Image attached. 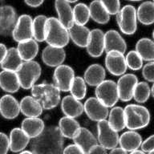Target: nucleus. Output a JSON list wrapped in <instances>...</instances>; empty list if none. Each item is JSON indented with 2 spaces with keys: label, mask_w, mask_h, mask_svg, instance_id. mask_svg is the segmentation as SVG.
<instances>
[{
  "label": "nucleus",
  "mask_w": 154,
  "mask_h": 154,
  "mask_svg": "<svg viewBox=\"0 0 154 154\" xmlns=\"http://www.w3.org/2000/svg\"><path fill=\"white\" fill-rule=\"evenodd\" d=\"M31 149L34 154H63V136L60 128L55 126L44 128L39 136L34 138Z\"/></svg>",
  "instance_id": "nucleus-1"
},
{
  "label": "nucleus",
  "mask_w": 154,
  "mask_h": 154,
  "mask_svg": "<svg viewBox=\"0 0 154 154\" xmlns=\"http://www.w3.org/2000/svg\"><path fill=\"white\" fill-rule=\"evenodd\" d=\"M31 89L32 96L41 103L43 109H53L60 103V91L55 84H35Z\"/></svg>",
  "instance_id": "nucleus-2"
},
{
  "label": "nucleus",
  "mask_w": 154,
  "mask_h": 154,
  "mask_svg": "<svg viewBox=\"0 0 154 154\" xmlns=\"http://www.w3.org/2000/svg\"><path fill=\"white\" fill-rule=\"evenodd\" d=\"M69 39L68 29L61 23L58 18H48L45 41L48 45L63 48L68 44Z\"/></svg>",
  "instance_id": "nucleus-3"
},
{
  "label": "nucleus",
  "mask_w": 154,
  "mask_h": 154,
  "mask_svg": "<svg viewBox=\"0 0 154 154\" xmlns=\"http://www.w3.org/2000/svg\"><path fill=\"white\" fill-rule=\"evenodd\" d=\"M126 127L130 130L144 128L149 124V109L140 104H128L124 108Z\"/></svg>",
  "instance_id": "nucleus-4"
},
{
  "label": "nucleus",
  "mask_w": 154,
  "mask_h": 154,
  "mask_svg": "<svg viewBox=\"0 0 154 154\" xmlns=\"http://www.w3.org/2000/svg\"><path fill=\"white\" fill-rule=\"evenodd\" d=\"M16 72L20 86L24 89H30L40 77L41 67L38 63L34 60L24 61Z\"/></svg>",
  "instance_id": "nucleus-5"
},
{
  "label": "nucleus",
  "mask_w": 154,
  "mask_h": 154,
  "mask_svg": "<svg viewBox=\"0 0 154 154\" xmlns=\"http://www.w3.org/2000/svg\"><path fill=\"white\" fill-rule=\"evenodd\" d=\"M116 15V21L121 32L125 35H133L137 29V10L132 5L122 7Z\"/></svg>",
  "instance_id": "nucleus-6"
},
{
  "label": "nucleus",
  "mask_w": 154,
  "mask_h": 154,
  "mask_svg": "<svg viewBox=\"0 0 154 154\" xmlns=\"http://www.w3.org/2000/svg\"><path fill=\"white\" fill-rule=\"evenodd\" d=\"M96 97L108 108H112L119 99L117 84L112 80L107 79L96 87Z\"/></svg>",
  "instance_id": "nucleus-7"
},
{
  "label": "nucleus",
  "mask_w": 154,
  "mask_h": 154,
  "mask_svg": "<svg viewBox=\"0 0 154 154\" xmlns=\"http://www.w3.org/2000/svg\"><path fill=\"white\" fill-rule=\"evenodd\" d=\"M98 128V140L100 144L106 149H113L116 148L119 144L120 137L118 132L112 128L108 120H103L97 124Z\"/></svg>",
  "instance_id": "nucleus-8"
},
{
  "label": "nucleus",
  "mask_w": 154,
  "mask_h": 154,
  "mask_svg": "<svg viewBox=\"0 0 154 154\" xmlns=\"http://www.w3.org/2000/svg\"><path fill=\"white\" fill-rule=\"evenodd\" d=\"M75 77L74 70L72 67L68 65L61 64L55 67L53 81L60 91H69Z\"/></svg>",
  "instance_id": "nucleus-9"
},
{
  "label": "nucleus",
  "mask_w": 154,
  "mask_h": 154,
  "mask_svg": "<svg viewBox=\"0 0 154 154\" xmlns=\"http://www.w3.org/2000/svg\"><path fill=\"white\" fill-rule=\"evenodd\" d=\"M12 36L18 43L33 38V19L30 15L22 14L18 18Z\"/></svg>",
  "instance_id": "nucleus-10"
},
{
  "label": "nucleus",
  "mask_w": 154,
  "mask_h": 154,
  "mask_svg": "<svg viewBox=\"0 0 154 154\" xmlns=\"http://www.w3.org/2000/svg\"><path fill=\"white\" fill-rule=\"evenodd\" d=\"M105 65L108 72L116 76H121L125 74L128 68L124 53L117 51H111L107 52Z\"/></svg>",
  "instance_id": "nucleus-11"
},
{
  "label": "nucleus",
  "mask_w": 154,
  "mask_h": 154,
  "mask_svg": "<svg viewBox=\"0 0 154 154\" xmlns=\"http://www.w3.org/2000/svg\"><path fill=\"white\" fill-rule=\"evenodd\" d=\"M84 112L89 119L99 122L106 120L108 116V108L101 103L96 97H90L84 104Z\"/></svg>",
  "instance_id": "nucleus-12"
},
{
  "label": "nucleus",
  "mask_w": 154,
  "mask_h": 154,
  "mask_svg": "<svg viewBox=\"0 0 154 154\" xmlns=\"http://www.w3.org/2000/svg\"><path fill=\"white\" fill-rule=\"evenodd\" d=\"M17 20L16 11L14 7L7 5L0 7V35H12Z\"/></svg>",
  "instance_id": "nucleus-13"
},
{
  "label": "nucleus",
  "mask_w": 154,
  "mask_h": 154,
  "mask_svg": "<svg viewBox=\"0 0 154 154\" xmlns=\"http://www.w3.org/2000/svg\"><path fill=\"white\" fill-rule=\"evenodd\" d=\"M138 83L137 77L133 74H124L116 83L120 100L128 102L133 98V92Z\"/></svg>",
  "instance_id": "nucleus-14"
},
{
  "label": "nucleus",
  "mask_w": 154,
  "mask_h": 154,
  "mask_svg": "<svg viewBox=\"0 0 154 154\" xmlns=\"http://www.w3.org/2000/svg\"><path fill=\"white\" fill-rule=\"evenodd\" d=\"M87 51L91 57L98 58L102 55L104 49V33L100 29L91 31L90 38L86 47Z\"/></svg>",
  "instance_id": "nucleus-15"
},
{
  "label": "nucleus",
  "mask_w": 154,
  "mask_h": 154,
  "mask_svg": "<svg viewBox=\"0 0 154 154\" xmlns=\"http://www.w3.org/2000/svg\"><path fill=\"white\" fill-rule=\"evenodd\" d=\"M66 59V53L63 48L48 45L42 52V60L47 66L58 67L63 64Z\"/></svg>",
  "instance_id": "nucleus-16"
},
{
  "label": "nucleus",
  "mask_w": 154,
  "mask_h": 154,
  "mask_svg": "<svg viewBox=\"0 0 154 154\" xmlns=\"http://www.w3.org/2000/svg\"><path fill=\"white\" fill-rule=\"evenodd\" d=\"M20 104L14 96L5 95L0 99V114L6 119L16 118L20 112Z\"/></svg>",
  "instance_id": "nucleus-17"
},
{
  "label": "nucleus",
  "mask_w": 154,
  "mask_h": 154,
  "mask_svg": "<svg viewBox=\"0 0 154 154\" xmlns=\"http://www.w3.org/2000/svg\"><path fill=\"white\" fill-rule=\"evenodd\" d=\"M104 49L106 52L117 51L125 54L127 45L125 40L118 31L110 30L104 33Z\"/></svg>",
  "instance_id": "nucleus-18"
},
{
  "label": "nucleus",
  "mask_w": 154,
  "mask_h": 154,
  "mask_svg": "<svg viewBox=\"0 0 154 154\" xmlns=\"http://www.w3.org/2000/svg\"><path fill=\"white\" fill-rule=\"evenodd\" d=\"M55 8L57 12L58 19L65 27L69 29L75 23L73 9L70 2L66 0H55Z\"/></svg>",
  "instance_id": "nucleus-19"
},
{
  "label": "nucleus",
  "mask_w": 154,
  "mask_h": 154,
  "mask_svg": "<svg viewBox=\"0 0 154 154\" xmlns=\"http://www.w3.org/2000/svg\"><path fill=\"white\" fill-rule=\"evenodd\" d=\"M61 109L66 116L78 117L84 112V104L72 95L66 96L61 101Z\"/></svg>",
  "instance_id": "nucleus-20"
},
{
  "label": "nucleus",
  "mask_w": 154,
  "mask_h": 154,
  "mask_svg": "<svg viewBox=\"0 0 154 154\" xmlns=\"http://www.w3.org/2000/svg\"><path fill=\"white\" fill-rule=\"evenodd\" d=\"M70 38L79 48H86L88 43L91 31L85 25L74 23L69 29Z\"/></svg>",
  "instance_id": "nucleus-21"
},
{
  "label": "nucleus",
  "mask_w": 154,
  "mask_h": 154,
  "mask_svg": "<svg viewBox=\"0 0 154 154\" xmlns=\"http://www.w3.org/2000/svg\"><path fill=\"white\" fill-rule=\"evenodd\" d=\"M73 140L85 154L88 153L89 151L97 144L96 137L86 128H80L76 136L73 138Z\"/></svg>",
  "instance_id": "nucleus-22"
},
{
  "label": "nucleus",
  "mask_w": 154,
  "mask_h": 154,
  "mask_svg": "<svg viewBox=\"0 0 154 154\" xmlns=\"http://www.w3.org/2000/svg\"><path fill=\"white\" fill-rule=\"evenodd\" d=\"M0 87L3 91L10 93L19 91L21 86L17 72L2 70L0 72Z\"/></svg>",
  "instance_id": "nucleus-23"
},
{
  "label": "nucleus",
  "mask_w": 154,
  "mask_h": 154,
  "mask_svg": "<svg viewBox=\"0 0 154 154\" xmlns=\"http://www.w3.org/2000/svg\"><path fill=\"white\" fill-rule=\"evenodd\" d=\"M20 111L26 117H38L43 112L41 103L33 96H25L20 101Z\"/></svg>",
  "instance_id": "nucleus-24"
},
{
  "label": "nucleus",
  "mask_w": 154,
  "mask_h": 154,
  "mask_svg": "<svg viewBox=\"0 0 154 154\" xmlns=\"http://www.w3.org/2000/svg\"><path fill=\"white\" fill-rule=\"evenodd\" d=\"M142 142L143 140L141 136L139 133L134 132L133 130L124 132L119 139L120 148L127 152L137 150L141 146Z\"/></svg>",
  "instance_id": "nucleus-25"
},
{
  "label": "nucleus",
  "mask_w": 154,
  "mask_h": 154,
  "mask_svg": "<svg viewBox=\"0 0 154 154\" xmlns=\"http://www.w3.org/2000/svg\"><path fill=\"white\" fill-rule=\"evenodd\" d=\"M10 149L14 152L23 151L30 141V137L19 128L11 130L10 134Z\"/></svg>",
  "instance_id": "nucleus-26"
},
{
  "label": "nucleus",
  "mask_w": 154,
  "mask_h": 154,
  "mask_svg": "<svg viewBox=\"0 0 154 154\" xmlns=\"http://www.w3.org/2000/svg\"><path fill=\"white\" fill-rule=\"evenodd\" d=\"M84 79L90 86L96 87L105 79V70L98 63L90 65L84 72Z\"/></svg>",
  "instance_id": "nucleus-27"
},
{
  "label": "nucleus",
  "mask_w": 154,
  "mask_h": 154,
  "mask_svg": "<svg viewBox=\"0 0 154 154\" xmlns=\"http://www.w3.org/2000/svg\"><path fill=\"white\" fill-rule=\"evenodd\" d=\"M22 129L30 138H35L43 132L45 125L38 117H27L22 123Z\"/></svg>",
  "instance_id": "nucleus-28"
},
{
  "label": "nucleus",
  "mask_w": 154,
  "mask_h": 154,
  "mask_svg": "<svg viewBox=\"0 0 154 154\" xmlns=\"http://www.w3.org/2000/svg\"><path fill=\"white\" fill-rule=\"evenodd\" d=\"M90 17L94 22L100 24H106L110 20V15L100 0H93L90 3Z\"/></svg>",
  "instance_id": "nucleus-29"
},
{
  "label": "nucleus",
  "mask_w": 154,
  "mask_h": 154,
  "mask_svg": "<svg viewBox=\"0 0 154 154\" xmlns=\"http://www.w3.org/2000/svg\"><path fill=\"white\" fill-rule=\"evenodd\" d=\"M23 62L17 48H10L9 50H7L4 60H2L1 67L2 70L17 72Z\"/></svg>",
  "instance_id": "nucleus-30"
},
{
  "label": "nucleus",
  "mask_w": 154,
  "mask_h": 154,
  "mask_svg": "<svg viewBox=\"0 0 154 154\" xmlns=\"http://www.w3.org/2000/svg\"><path fill=\"white\" fill-rule=\"evenodd\" d=\"M17 50L23 61L33 60L38 52V45L34 38L19 43Z\"/></svg>",
  "instance_id": "nucleus-31"
},
{
  "label": "nucleus",
  "mask_w": 154,
  "mask_h": 154,
  "mask_svg": "<svg viewBox=\"0 0 154 154\" xmlns=\"http://www.w3.org/2000/svg\"><path fill=\"white\" fill-rule=\"evenodd\" d=\"M80 125L75 118L63 116L59 122V128L63 137L73 139L80 129Z\"/></svg>",
  "instance_id": "nucleus-32"
},
{
  "label": "nucleus",
  "mask_w": 154,
  "mask_h": 154,
  "mask_svg": "<svg viewBox=\"0 0 154 154\" xmlns=\"http://www.w3.org/2000/svg\"><path fill=\"white\" fill-rule=\"evenodd\" d=\"M137 19L140 23L149 26L154 23V2L145 1L137 10Z\"/></svg>",
  "instance_id": "nucleus-33"
},
{
  "label": "nucleus",
  "mask_w": 154,
  "mask_h": 154,
  "mask_svg": "<svg viewBox=\"0 0 154 154\" xmlns=\"http://www.w3.org/2000/svg\"><path fill=\"white\" fill-rule=\"evenodd\" d=\"M108 124L112 128L120 132L126 127L125 115L124 108L120 107H112L108 114Z\"/></svg>",
  "instance_id": "nucleus-34"
},
{
  "label": "nucleus",
  "mask_w": 154,
  "mask_h": 154,
  "mask_svg": "<svg viewBox=\"0 0 154 154\" xmlns=\"http://www.w3.org/2000/svg\"><path fill=\"white\" fill-rule=\"evenodd\" d=\"M136 51L145 61H154V40L149 38H142L137 41Z\"/></svg>",
  "instance_id": "nucleus-35"
},
{
  "label": "nucleus",
  "mask_w": 154,
  "mask_h": 154,
  "mask_svg": "<svg viewBox=\"0 0 154 154\" xmlns=\"http://www.w3.org/2000/svg\"><path fill=\"white\" fill-rule=\"evenodd\" d=\"M48 17L38 15L33 19V38L37 42L45 41Z\"/></svg>",
  "instance_id": "nucleus-36"
},
{
  "label": "nucleus",
  "mask_w": 154,
  "mask_h": 154,
  "mask_svg": "<svg viewBox=\"0 0 154 154\" xmlns=\"http://www.w3.org/2000/svg\"><path fill=\"white\" fill-rule=\"evenodd\" d=\"M75 23L85 25L90 19L89 7L84 3H78L73 8Z\"/></svg>",
  "instance_id": "nucleus-37"
},
{
  "label": "nucleus",
  "mask_w": 154,
  "mask_h": 154,
  "mask_svg": "<svg viewBox=\"0 0 154 154\" xmlns=\"http://www.w3.org/2000/svg\"><path fill=\"white\" fill-rule=\"evenodd\" d=\"M151 95V88L147 82H138L133 92V99L139 103H145Z\"/></svg>",
  "instance_id": "nucleus-38"
},
{
  "label": "nucleus",
  "mask_w": 154,
  "mask_h": 154,
  "mask_svg": "<svg viewBox=\"0 0 154 154\" xmlns=\"http://www.w3.org/2000/svg\"><path fill=\"white\" fill-rule=\"evenodd\" d=\"M86 84L84 78L80 76L75 77L69 91H71V95L79 100L84 99L87 93Z\"/></svg>",
  "instance_id": "nucleus-39"
},
{
  "label": "nucleus",
  "mask_w": 154,
  "mask_h": 154,
  "mask_svg": "<svg viewBox=\"0 0 154 154\" xmlns=\"http://www.w3.org/2000/svg\"><path fill=\"white\" fill-rule=\"evenodd\" d=\"M127 67L133 71H138L143 67V61L141 56L138 54L137 51H130L125 56Z\"/></svg>",
  "instance_id": "nucleus-40"
},
{
  "label": "nucleus",
  "mask_w": 154,
  "mask_h": 154,
  "mask_svg": "<svg viewBox=\"0 0 154 154\" xmlns=\"http://www.w3.org/2000/svg\"><path fill=\"white\" fill-rule=\"evenodd\" d=\"M110 14H116L120 10V0H100Z\"/></svg>",
  "instance_id": "nucleus-41"
},
{
  "label": "nucleus",
  "mask_w": 154,
  "mask_h": 154,
  "mask_svg": "<svg viewBox=\"0 0 154 154\" xmlns=\"http://www.w3.org/2000/svg\"><path fill=\"white\" fill-rule=\"evenodd\" d=\"M142 75L145 80L154 83V61H150L142 67Z\"/></svg>",
  "instance_id": "nucleus-42"
},
{
  "label": "nucleus",
  "mask_w": 154,
  "mask_h": 154,
  "mask_svg": "<svg viewBox=\"0 0 154 154\" xmlns=\"http://www.w3.org/2000/svg\"><path fill=\"white\" fill-rule=\"evenodd\" d=\"M10 149V140L5 133L0 132V154H7Z\"/></svg>",
  "instance_id": "nucleus-43"
},
{
  "label": "nucleus",
  "mask_w": 154,
  "mask_h": 154,
  "mask_svg": "<svg viewBox=\"0 0 154 154\" xmlns=\"http://www.w3.org/2000/svg\"><path fill=\"white\" fill-rule=\"evenodd\" d=\"M141 149L144 152H149L154 150V134L142 142Z\"/></svg>",
  "instance_id": "nucleus-44"
},
{
  "label": "nucleus",
  "mask_w": 154,
  "mask_h": 154,
  "mask_svg": "<svg viewBox=\"0 0 154 154\" xmlns=\"http://www.w3.org/2000/svg\"><path fill=\"white\" fill-rule=\"evenodd\" d=\"M63 154H85L84 151L75 144H70L63 149Z\"/></svg>",
  "instance_id": "nucleus-45"
},
{
  "label": "nucleus",
  "mask_w": 154,
  "mask_h": 154,
  "mask_svg": "<svg viewBox=\"0 0 154 154\" xmlns=\"http://www.w3.org/2000/svg\"><path fill=\"white\" fill-rule=\"evenodd\" d=\"M88 154H108L106 152V149H104L100 144H96L89 151Z\"/></svg>",
  "instance_id": "nucleus-46"
},
{
  "label": "nucleus",
  "mask_w": 154,
  "mask_h": 154,
  "mask_svg": "<svg viewBox=\"0 0 154 154\" xmlns=\"http://www.w3.org/2000/svg\"><path fill=\"white\" fill-rule=\"evenodd\" d=\"M25 3L31 7H38L43 4L44 0H24Z\"/></svg>",
  "instance_id": "nucleus-47"
},
{
  "label": "nucleus",
  "mask_w": 154,
  "mask_h": 154,
  "mask_svg": "<svg viewBox=\"0 0 154 154\" xmlns=\"http://www.w3.org/2000/svg\"><path fill=\"white\" fill-rule=\"evenodd\" d=\"M7 49L6 46L2 43H0V64L2 63V60H4L5 56L7 55Z\"/></svg>",
  "instance_id": "nucleus-48"
},
{
  "label": "nucleus",
  "mask_w": 154,
  "mask_h": 154,
  "mask_svg": "<svg viewBox=\"0 0 154 154\" xmlns=\"http://www.w3.org/2000/svg\"><path fill=\"white\" fill-rule=\"evenodd\" d=\"M109 154H127V151H125L122 148H115V149H112V151Z\"/></svg>",
  "instance_id": "nucleus-49"
},
{
  "label": "nucleus",
  "mask_w": 154,
  "mask_h": 154,
  "mask_svg": "<svg viewBox=\"0 0 154 154\" xmlns=\"http://www.w3.org/2000/svg\"><path fill=\"white\" fill-rule=\"evenodd\" d=\"M130 154H145L144 151H141V150H135V151L131 152Z\"/></svg>",
  "instance_id": "nucleus-50"
},
{
  "label": "nucleus",
  "mask_w": 154,
  "mask_h": 154,
  "mask_svg": "<svg viewBox=\"0 0 154 154\" xmlns=\"http://www.w3.org/2000/svg\"><path fill=\"white\" fill-rule=\"evenodd\" d=\"M151 95L152 96V97L154 98V83H153V84H152V88H151Z\"/></svg>",
  "instance_id": "nucleus-51"
},
{
  "label": "nucleus",
  "mask_w": 154,
  "mask_h": 154,
  "mask_svg": "<svg viewBox=\"0 0 154 154\" xmlns=\"http://www.w3.org/2000/svg\"><path fill=\"white\" fill-rule=\"evenodd\" d=\"M19 154H34V153L30 151H23V152H20Z\"/></svg>",
  "instance_id": "nucleus-52"
},
{
  "label": "nucleus",
  "mask_w": 154,
  "mask_h": 154,
  "mask_svg": "<svg viewBox=\"0 0 154 154\" xmlns=\"http://www.w3.org/2000/svg\"><path fill=\"white\" fill-rule=\"evenodd\" d=\"M66 1H67V2H70V3H72V2H77L78 0H66Z\"/></svg>",
  "instance_id": "nucleus-53"
},
{
  "label": "nucleus",
  "mask_w": 154,
  "mask_h": 154,
  "mask_svg": "<svg viewBox=\"0 0 154 154\" xmlns=\"http://www.w3.org/2000/svg\"><path fill=\"white\" fill-rule=\"evenodd\" d=\"M149 154H154V150H152V151L149 152H148Z\"/></svg>",
  "instance_id": "nucleus-54"
},
{
  "label": "nucleus",
  "mask_w": 154,
  "mask_h": 154,
  "mask_svg": "<svg viewBox=\"0 0 154 154\" xmlns=\"http://www.w3.org/2000/svg\"><path fill=\"white\" fill-rule=\"evenodd\" d=\"M152 38H153V40H154V30L152 31Z\"/></svg>",
  "instance_id": "nucleus-55"
},
{
  "label": "nucleus",
  "mask_w": 154,
  "mask_h": 154,
  "mask_svg": "<svg viewBox=\"0 0 154 154\" xmlns=\"http://www.w3.org/2000/svg\"><path fill=\"white\" fill-rule=\"evenodd\" d=\"M129 1H140V0H129Z\"/></svg>",
  "instance_id": "nucleus-56"
},
{
  "label": "nucleus",
  "mask_w": 154,
  "mask_h": 154,
  "mask_svg": "<svg viewBox=\"0 0 154 154\" xmlns=\"http://www.w3.org/2000/svg\"><path fill=\"white\" fill-rule=\"evenodd\" d=\"M3 1H5V0H0V2H3Z\"/></svg>",
  "instance_id": "nucleus-57"
},
{
  "label": "nucleus",
  "mask_w": 154,
  "mask_h": 154,
  "mask_svg": "<svg viewBox=\"0 0 154 154\" xmlns=\"http://www.w3.org/2000/svg\"><path fill=\"white\" fill-rule=\"evenodd\" d=\"M152 2H154V0H152Z\"/></svg>",
  "instance_id": "nucleus-58"
}]
</instances>
